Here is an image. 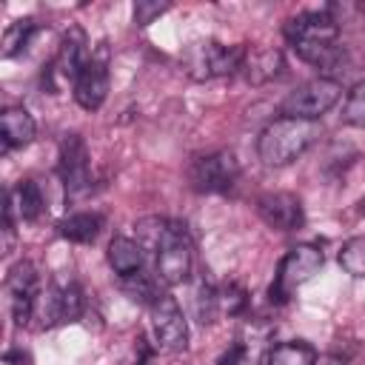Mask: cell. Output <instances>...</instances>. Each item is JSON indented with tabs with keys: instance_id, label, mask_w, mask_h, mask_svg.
<instances>
[{
	"instance_id": "obj_1",
	"label": "cell",
	"mask_w": 365,
	"mask_h": 365,
	"mask_svg": "<svg viewBox=\"0 0 365 365\" xmlns=\"http://www.w3.org/2000/svg\"><path fill=\"white\" fill-rule=\"evenodd\" d=\"M319 137V123L317 120H302V117H277L271 120L259 137H257V157L268 168H282L302 157Z\"/></svg>"
},
{
	"instance_id": "obj_2",
	"label": "cell",
	"mask_w": 365,
	"mask_h": 365,
	"mask_svg": "<svg viewBox=\"0 0 365 365\" xmlns=\"http://www.w3.org/2000/svg\"><path fill=\"white\" fill-rule=\"evenodd\" d=\"M322 262H325V257H322V251L317 245H308V242L294 245L282 257V262L277 268V277H274V282L268 288V299L271 302H285L294 288H299L302 282H308L322 268Z\"/></svg>"
},
{
	"instance_id": "obj_3",
	"label": "cell",
	"mask_w": 365,
	"mask_h": 365,
	"mask_svg": "<svg viewBox=\"0 0 365 365\" xmlns=\"http://www.w3.org/2000/svg\"><path fill=\"white\" fill-rule=\"evenodd\" d=\"M245 60V46H222V43H197L185 54V68L194 80H214L240 71Z\"/></svg>"
},
{
	"instance_id": "obj_4",
	"label": "cell",
	"mask_w": 365,
	"mask_h": 365,
	"mask_svg": "<svg viewBox=\"0 0 365 365\" xmlns=\"http://www.w3.org/2000/svg\"><path fill=\"white\" fill-rule=\"evenodd\" d=\"M342 97V86L334 77H317L308 80L305 86L294 88L285 103H282V114L285 117H302V120H317L325 111H331L336 106V100Z\"/></svg>"
},
{
	"instance_id": "obj_5",
	"label": "cell",
	"mask_w": 365,
	"mask_h": 365,
	"mask_svg": "<svg viewBox=\"0 0 365 365\" xmlns=\"http://www.w3.org/2000/svg\"><path fill=\"white\" fill-rule=\"evenodd\" d=\"M240 177V163L234 151H214L202 154L188 165V182L197 194H222Z\"/></svg>"
},
{
	"instance_id": "obj_6",
	"label": "cell",
	"mask_w": 365,
	"mask_h": 365,
	"mask_svg": "<svg viewBox=\"0 0 365 365\" xmlns=\"http://www.w3.org/2000/svg\"><path fill=\"white\" fill-rule=\"evenodd\" d=\"M191 262H194V254H191V240H188L185 228L177 225V222H168L165 234L157 245V274H160V279L165 285H182L191 277Z\"/></svg>"
},
{
	"instance_id": "obj_7",
	"label": "cell",
	"mask_w": 365,
	"mask_h": 365,
	"mask_svg": "<svg viewBox=\"0 0 365 365\" xmlns=\"http://www.w3.org/2000/svg\"><path fill=\"white\" fill-rule=\"evenodd\" d=\"M57 174L66 185L68 197H80L91 188V174H88V148L80 134H66L60 143V157H57Z\"/></svg>"
},
{
	"instance_id": "obj_8",
	"label": "cell",
	"mask_w": 365,
	"mask_h": 365,
	"mask_svg": "<svg viewBox=\"0 0 365 365\" xmlns=\"http://www.w3.org/2000/svg\"><path fill=\"white\" fill-rule=\"evenodd\" d=\"M151 328H154V339L163 351H185L188 345V325L182 317V308L177 305L174 297L163 294L154 305H151Z\"/></svg>"
},
{
	"instance_id": "obj_9",
	"label": "cell",
	"mask_w": 365,
	"mask_h": 365,
	"mask_svg": "<svg viewBox=\"0 0 365 365\" xmlns=\"http://www.w3.org/2000/svg\"><path fill=\"white\" fill-rule=\"evenodd\" d=\"M282 31L291 46H322V43H336V37H339V26L334 23V17L325 9L302 11V14L291 17Z\"/></svg>"
},
{
	"instance_id": "obj_10",
	"label": "cell",
	"mask_w": 365,
	"mask_h": 365,
	"mask_svg": "<svg viewBox=\"0 0 365 365\" xmlns=\"http://www.w3.org/2000/svg\"><path fill=\"white\" fill-rule=\"evenodd\" d=\"M257 214L274 231H297L305 220L302 202L288 191H268L257 200Z\"/></svg>"
},
{
	"instance_id": "obj_11",
	"label": "cell",
	"mask_w": 365,
	"mask_h": 365,
	"mask_svg": "<svg viewBox=\"0 0 365 365\" xmlns=\"http://www.w3.org/2000/svg\"><path fill=\"white\" fill-rule=\"evenodd\" d=\"M9 294H11V314L17 325H29V319L34 317V302H37V271L31 262H17L9 271Z\"/></svg>"
},
{
	"instance_id": "obj_12",
	"label": "cell",
	"mask_w": 365,
	"mask_h": 365,
	"mask_svg": "<svg viewBox=\"0 0 365 365\" xmlns=\"http://www.w3.org/2000/svg\"><path fill=\"white\" fill-rule=\"evenodd\" d=\"M108 94V68L103 57H91L74 80V100L86 111H97Z\"/></svg>"
},
{
	"instance_id": "obj_13",
	"label": "cell",
	"mask_w": 365,
	"mask_h": 365,
	"mask_svg": "<svg viewBox=\"0 0 365 365\" xmlns=\"http://www.w3.org/2000/svg\"><path fill=\"white\" fill-rule=\"evenodd\" d=\"M14 214L20 220H37L43 214V191L34 180H20L14 191L6 194L3 205V225L14 222Z\"/></svg>"
},
{
	"instance_id": "obj_14",
	"label": "cell",
	"mask_w": 365,
	"mask_h": 365,
	"mask_svg": "<svg viewBox=\"0 0 365 365\" xmlns=\"http://www.w3.org/2000/svg\"><path fill=\"white\" fill-rule=\"evenodd\" d=\"M285 68L282 51L279 48H245V60L240 66V71L245 74V80L251 86H262L274 77H279Z\"/></svg>"
},
{
	"instance_id": "obj_15",
	"label": "cell",
	"mask_w": 365,
	"mask_h": 365,
	"mask_svg": "<svg viewBox=\"0 0 365 365\" xmlns=\"http://www.w3.org/2000/svg\"><path fill=\"white\" fill-rule=\"evenodd\" d=\"M86 63H88V60H86V34H83L77 26H71V29L63 34V40H60V51H57V60H54V71H57L60 77H66V80H77V74L83 71Z\"/></svg>"
},
{
	"instance_id": "obj_16",
	"label": "cell",
	"mask_w": 365,
	"mask_h": 365,
	"mask_svg": "<svg viewBox=\"0 0 365 365\" xmlns=\"http://www.w3.org/2000/svg\"><path fill=\"white\" fill-rule=\"evenodd\" d=\"M37 134V125L31 120V114L23 106H9L0 114V137H3V151H9L11 145H29Z\"/></svg>"
},
{
	"instance_id": "obj_17",
	"label": "cell",
	"mask_w": 365,
	"mask_h": 365,
	"mask_svg": "<svg viewBox=\"0 0 365 365\" xmlns=\"http://www.w3.org/2000/svg\"><path fill=\"white\" fill-rule=\"evenodd\" d=\"M108 265L120 277H131L143 268V245L128 237H114L108 242Z\"/></svg>"
},
{
	"instance_id": "obj_18",
	"label": "cell",
	"mask_w": 365,
	"mask_h": 365,
	"mask_svg": "<svg viewBox=\"0 0 365 365\" xmlns=\"http://www.w3.org/2000/svg\"><path fill=\"white\" fill-rule=\"evenodd\" d=\"M103 228V217L100 214H91V211H80V214H71L60 222V234L71 242H94L97 234Z\"/></svg>"
},
{
	"instance_id": "obj_19",
	"label": "cell",
	"mask_w": 365,
	"mask_h": 365,
	"mask_svg": "<svg viewBox=\"0 0 365 365\" xmlns=\"http://www.w3.org/2000/svg\"><path fill=\"white\" fill-rule=\"evenodd\" d=\"M317 351L308 342H282L274 345L265 356V365H314Z\"/></svg>"
},
{
	"instance_id": "obj_20",
	"label": "cell",
	"mask_w": 365,
	"mask_h": 365,
	"mask_svg": "<svg viewBox=\"0 0 365 365\" xmlns=\"http://www.w3.org/2000/svg\"><path fill=\"white\" fill-rule=\"evenodd\" d=\"M37 31V23L34 20H14L9 29H6V34H3V57H17L26 46H29V40H31V34Z\"/></svg>"
},
{
	"instance_id": "obj_21",
	"label": "cell",
	"mask_w": 365,
	"mask_h": 365,
	"mask_svg": "<svg viewBox=\"0 0 365 365\" xmlns=\"http://www.w3.org/2000/svg\"><path fill=\"white\" fill-rule=\"evenodd\" d=\"M34 317L40 319V325H43V328H51L54 322H63V314H60V288L46 285V288L37 294Z\"/></svg>"
},
{
	"instance_id": "obj_22",
	"label": "cell",
	"mask_w": 365,
	"mask_h": 365,
	"mask_svg": "<svg viewBox=\"0 0 365 365\" xmlns=\"http://www.w3.org/2000/svg\"><path fill=\"white\" fill-rule=\"evenodd\" d=\"M123 291L128 294V299H134V302H140V305H148V308L163 297V294L157 291V285L151 282V277H145L143 271H137V274L125 277Z\"/></svg>"
},
{
	"instance_id": "obj_23",
	"label": "cell",
	"mask_w": 365,
	"mask_h": 365,
	"mask_svg": "<svg viewBox=\"0 0 365 365\" xmlns=\"http://www.w3.org/2000/svg\"><path fill=\"white\" fill-rule=\"evenodd\" d=\"M339 265L351 277H365V237H351L339 248Z\"/></svg>"
},
{
	"instance_id": "obj_24",
	"label": "cell",
	"mask_w": 365,
	"mask_h": 365,
	"mask_svg": "<svg viewBox=\"0 0 365 365\" xmlns=\"http://www.w3.org/2000/svg\"><path fill=\"white\" fill-rule=\"evenodd\" d=\"M342 123L345 125H354V128H362L365 125V80H359L348 91L345 106H342Z\"/></svg>"
},
{
	"instance_id": "obj_25",
	"label": "cell",
	"mask_w": 365,
	"mask_h": 365,
	"mask_svg": "<svg viewBox=\"0 0 365 365\" xmlns=\"http://www.w3.org/2000/svg\"><path fill=\"white\" fill-rule=\"evenodd\" d=\"M217 302H220V314H228V317H237L245 311L248 305V294L242 285L237 282H225L220 291H217Z\"/></svg>"
},
{
	"instance_id": "obj_26",
	"label": "cell",
	"mask_w": 365,
	"mask_h": 365,
	"mask_svg": "<svg viewBox=\"0 0 365 365\" xmlns=\"http://www.w3.org/2000/svg\"><path fill=\"white\" fill-rule=\"evenodd\" d=\"M60 314H63V322L80 319V314H83V291H80V285L68 282L66 288H60Z\"/></svg>"
},
{
	"instance_id": "obj_27",
	"label": "cell",
	"mask_w": 365,
	"mask_h": 365,
	"mask_svg": "<svg viewBox=\"0 0 365 365\" xmlns=\"http://www.w3.org/2000/svg\"><path fill=\"white\" fill-rule=\"evenodd\" d=\"M217 311H220L217 291H214L208 282H200V288H197V317H200V322H202V325H205V322H214Z\"/></svg>"
},
{
	"instance_id": "obj_28",
	"label": "cell",
	"mask_w": 365,
	"mask_h": 365,
	"mask_svg": "<svg viewBox=\"0 0 365 365\" xmlns=\"http://www.w3.org/2000/svg\"><path fill=\"white\" fill-rule=\"evenodd\" d=\"M171 9V3H160V0H137L134 3V23L137 26H148L154 23V17L165 14Z\"/></svg>"
},
{
	"instance_id": "obj_29",
	"label": "cell",
	"mask_w": 365,
	"mask_h": 365,
	"mask_svg": "<svg viewBox=\"0 0 365 365\" xmlns=\"http://www.w3.org/2000/svg\"><path fill=\"white\" fill-rule=\"evenodd\" d=\"M245 356V348H242V342H234L220 359H217V365H240V359Z\"/></svg>"
},
{
	"instance_id": "obj_30",
	"label": "cell",
	"mask_w": 365,
	"mask_h": 365,
	"mask_svg": "<svg viewBox=\"0 0 365 365\" xmlns=\"http://www.w3.org/2000/svg\"><path fill=\"white\" fill-rule=\"evenodd\" d=\"M9 365H31V356L26 354V351H17V348H11V351H6V356H3Z\"/></svg>"
}]
</instances>
